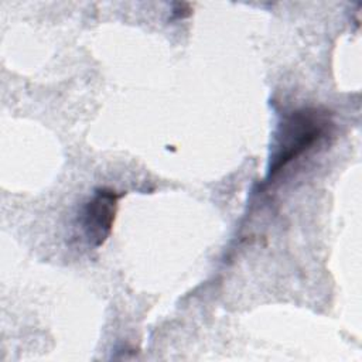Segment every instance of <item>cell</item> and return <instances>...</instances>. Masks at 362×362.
I'll return each instance as SVG.
<instances>
[{"mask_svg":"<svg viewBox=\"0 0 362 362\" xmlns=\"http://www.w3.org/2000/svg\"><path fill=\"white\" fill-rule=\"evenodd\" d=\"M122 197L123 194L109 187H99L93 191L82 211V228L89 245L100 247L107 240Z\"/></svg>","mask_w":362,"mask_h":362,"instance_id":"2","label":"cell"},{"mask_svg":"<svg viewBox=\"0 0 362 362\" xmlns=\"http://www.w3.org/2000/svg\"><path fill=\"white\" fill-rule=\"evenodd\" d=\"M332 126L331 113L322 107H301L288 113L279 124L267 167V180L321 141Z\"/></svg>","mask_w":362,"mask_h":362,"instance_id":"1","label":"cell"}]
</instances>
